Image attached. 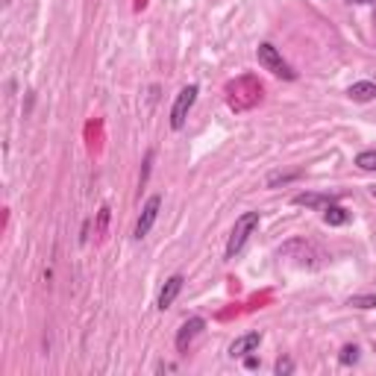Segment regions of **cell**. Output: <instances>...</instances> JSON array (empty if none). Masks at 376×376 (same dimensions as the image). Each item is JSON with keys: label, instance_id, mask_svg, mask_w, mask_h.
Here are the masks:
<instances>
[{"label": "cell", "instance_id": "4", "mask_svg": "<svg viewBox=\"0 0 376 376\" xmlns=\"http://www.w3.org/2000/svg\"><path fill=\"white\" fill-rule=\"evenodd\" d=\"M197 94H200V88H197L194 83L185 85L182 92L176 94V101H174V106H171V127H174V129H182V127H185L188 112H191L194 103H197Z\"/></svg>", "mask_w": 376, "mask_h": 376}, {"label": "cell", "instance_id": "9", "mask_svg": "<svg viewBox=\"0 0 376 376\" xmlns=\"http://www.w3.org/2000/svg\"><path fill=\"white\" fill-rule=\"evenodd\" d=\"M329 203H335L333 194H317V191H303V194H294V206H306V209H317L324 212Z\"/></svg>", "mask_w": 376, "mask_h": 376}, {"label": "cell", "instance_id": "14", "mask_svg": "<svg viewBox=\"0 0 376 376\" xmlns=\"http://www.w3.org/2000/svg\"><path fill=\"white\" fill-rule=\"evenodd\" d=\"M356 165L362 171H376V150H362L356 156Z\"/></svg>", "mask_w": 376, "mask_h": 376}, {"label": "cell", "instance_id": "17", "mask_svg": "<svg viewBox=\"0 0 376 376\" xmlns=\"http://www.w3.org/2000/svg\"><path fill=\"white\" fill-rule=\"evenodd\" d=\"M150 165H153V150L145 153V171H141V185L147 182V176H150Z\"/></svg>", "mask_w": 376, "mask_h": 376}, {"label": "cell", "instance_id": "7", "mask_svg": "<svg viewBox=\"0 0 376 376\" xmlns=\"http://www.w3.org/2000/svg\"><path fill=\"white\" fill-rule=\"evenodd\" d=\"M182 282H185V280H182L180 273H174V276H168V280H165L162 291H159V300H156V306L162 309V312L174 306V300H176V297H180V291H182Z\"/></svg>", "mask_w": 376, "mask_h": 376}, {"label": "cell", "instance_id": "11", "mask_svg": "<svg viewBox=\"0 0 376 376\" xmlns=\"http://www.w3.org/2000/svg\"><path fill=\"white\" fill-rule=\"evenodd\" d=\"M324 220L329 227H344L347 220H350V212L344 206H338V203H329L326 209H324Z\"/></svg>", "mask_w": 376, "mask_h": 376}, {"label": "cell", "instance_id": "2", "mask_svg": "<svg viewBox=\"0 0 376 376\" xmlns=\"http://www.w3.org/2000/svg\"><path fill=\"white\" fill-rule=\"evenodd\" d=\"M259 220H262L259 212H244V215H238V218H236V227H232L229 241H227V250H224V256H227V259H236L238 253L244 250V244L250 241V236L259 229Z\"/></svg>", "mask_w": 376, "mask_h": 376}, {"label": "cell", "instance_id": "13", "mask_svg": "<svg viewBox=\"0 0 376 376\" xmlns=\"http://www.w3.org/2000/svg\"><path fill=\"white\" fill-rule=\"evenodd\" d=\"M338 362L344 364V368H350V364H356V362H359V347H356V344H344V347H341Z\"/></svg>", "mask_w": 376, "mask_h": 376}, {"label": "cell", "instance_id": "1", "mask_svg": "<svg viewBox=\"0 0 376 376\" xmlns=\"http://www.w3.org/2000/svg\"><path fill=\"white\" fill-rule=\"evenodd\" d=\"M262 83L256 80L253 74H244L238 76V80H232L227 85V103L232 112H247V109H253L259 101H262Z\"/></svg>", "mask_w": 376, "mask_h": 376}, {"label": "cell", "instance_id": "5", "mask_svg": "<svg viewBox=\"0 0 376 376\" xmlns=\"http://www.w3.org/2000/svg\"><path fill=\"white\" fill-rule=\"evenodd\" d=\"M159 209H162V194H150L147 203L141 206V218H138V224H136V232H132L138 241L147 238V232L153 229V224H156V218H159Z\"/></svg>", "mask_w": 376, "mask_h": 376}, {"label": "cell", "instance_id": "16", "mask_svg": "<svg viewBox=\"0 0 376 376\" xmlns=\"http://www.w3.org/2000/svg\"><path fill=\"white\" fill-rule=\"evenodd\" d=\"M273 370H276V376H289V373H294V362L291 359H280Z\"/></svg>", "mask_w": 376, "mask_h": 376}, {"label": "cell", "instance_id": "15", "mask_svg": "<svg viewBox=\"0 0 376 376\" xmlns=\"http://www.w3.org/2000/svg\"><path fill=\"white\" fill-rule=\"evenodd\" d=\"M350 306L353 309H376V294H356V297H350Z\"/></svg>", "mask_w": 376, "mask_h": 376}, {"label": "cell", "instance_id": "19", "mask_svg": "<svg viewBox=\"0 0 376 376\" xmlns=\"http://www.w3.org/2000/svg\"><path fill=\"white\" fill-rule=\"evenodd\" d=\"M350 3H376V0H350Z\"/></svg>", "mask_w": 376, "mask_h": 376}, {"label": "cell", "instance_id": "10", "mask_svg": "<svg viewBox=\"0 0 376 376\" xmlns=\"http://www.w3.org/2000/svg\"><path fill=\"white\" fill-rule=\"evenodd\" d=\"M347 97L350 101H356V103H370V101H376V83H370V80L353 83L347 88Z\"/></svg>", "mask_w": 376, "mask_h": 376}, {"label": "cell", "instance_id": "6", "mask_svg": "<svg viewBox=\"0 0 376 376\" xmlns=\"http://www.w3.org/2000/svg\"><path fill=\"white\" fill-rule=\"evenodd\" d=\"M203 329H206V320H203V317H188L185 324L180 326V333H176V350L188 353V347L194 344V338L200 335Z\"/></svg>", "mask_w": 376, "mask_h": 376}, {"label": "cell", "instance_id": "12", "mask_svg": "<svg viewBox=\"0 0 376 376\" xmlns=\"http://www.w3.org/2000/svg\"><path fill=\"white\" fill-rule=\"evenodd\" d=\"M300 171H276V174H271L268 176V188H280V185H289V182H294V180H300Z\"/></svg>", "mask_w": 376, "mask_h": 376}, {"label": "cell", "instance_id": "8", "mask_svg": "<svg viewBox=\"0 0 376 376\" xmlns=\"http://www.w3.org/2000/svg\"><path fill=\"white\" fill-rule=\"evenodd\" d=\"M262 344V333H247V335H241L236 338L229 344V356L232 359H241V356H250V353H256Z\"/></svg>", "mask_w": 376, "mask_h": 376}, {"label": "cell", "instance_id": "18", "mask_svg": "<svg viewBox=\"0 0 376 376\" xmlns=\"http://www.w3.org/2000/svg\"><path fill=\"white\" fill-rule=\"evenodd\" d=\"M106 220H109V206L101 209V220H97V229H101V232L106 229Z\"/></svg>", "mask_w": 376, "mask_h": 376}, {"label": "cell", "instance_id": "3", "mask_svg": "<svg viewBox=\"0 0 376 376\" xmlns=\"http://www.w3.org/2000/svg\"><path fill=\"white\" fill-rule=\"evenodd\" d=\"M256 59H259V65L264 71H271L273 76H282V80H297V71L291 68L289 62L282 59V53L273 48L271 41H264V44H259V50H256Z\"/></svg>", "mask_w": 376, "mask_h": 376}]
</instances>
